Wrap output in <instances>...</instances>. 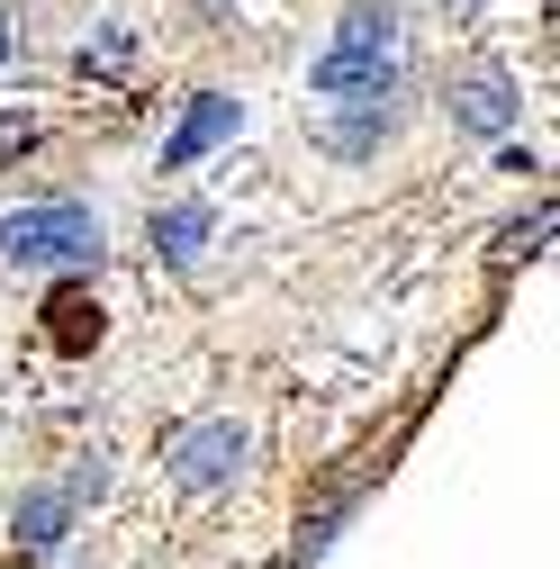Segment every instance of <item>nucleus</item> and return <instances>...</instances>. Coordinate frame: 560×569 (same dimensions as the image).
<instances>
[{"mask_svg":"<svg viewBox=\"0 0 560 569\" xmlns=\"http://www.w3.org/2000/svg\"><path fill=\"white\" fill-rule=\"evenodd\" d=\"M0 253L19 271H63V262H100V218L82 199H37L0 218Z\"/></svg>","mask_w":560,"mask_h":569,"instance_id":"nucleus-2","label":"nucleus"},{"mask_svg":"<svg viewBox=\"0 0 560 569\" xmlns=\"http://www.w3.org/2000/svg\"><path fill=\"white\" fill-rule=\"evenodd\" d=\"M398 54H407L398 10H353V19L326 37V54L308 63V91L334 100V109H380L398 91Z\"/></svg>","mask_w":560,"mask_h":569,"instance_id":"nucleus-1","label":"nucleus"},{"mask_svg":"<svg viewBox=\"0 0 560 569\" xmlns=\"http://www.w3.org/2000/svg\"><path fill=\"white\" fill-rule=\"evenodd\" d=\"M236 470H244V425L236 416H208V425H190L172 443V479L181 488H227Z\"/></svg>","mask_w":560,"mask_h":569,"instance_id":"nucleus-3","label":"nucleus"},{"mask_svg":"<svg viewBox=\"0 0 560 569\" xmlns=\"http://www.w3.org/2000/svg\"><path fill=\"white\" fill-rule=\"evenodd\" d=\"M227 136H236V100H227V91H199L190 118L172 127V146H163V172H190L208 146H227Z\"/></svg>","mask_w":560,"mask_h":569,"instance_id":"nucleus-4","label":"nucleus"},{"mask_svg":"<svg viewBox=\"0 0 560 569\" xmlns=\"http://www.w3.org/2000/svg\"><path fill=\"white\" fill-rule=\"evenodd\" d=\"M28 136H37L28 118H0V154H19V146H28Z\"/></svg>","mask_w":560,"mask_h":569,"instance_id":"nucleus-8","label":"nucleus"},{"mask_svg":"<svg viewBox=\"0 0 560 569\" xmlns=\"http://www.w3.org/2000/svg\"><path fill=\"white\" fill-rule=\"evenodd\" d=\"M461 127L507 136V127H516V91H507V82H470V91H461Z\"/></svg>","mask_w":560,"mask_h":569,"instance_id":"nucleus-7","label":"nucleus"},{"mask_svg":"<svg viewBox=\"0 0 560 569\" xmlns=\"http://www.w3.org/2000/svg\"><path fill=\"white\" fill-rule=\"evenodd\" d=\"M63 525H73V488H28V497H19V542H28V551H54Z\"/></svg>","mask_w":560,"mask_h":569,"instance_id":"nucleus-5","label":"nucleus"},{"mask_svg":"<svg viewBox=\"0 0 560 569\" xmlns=\"http://www.w3.org/2000/svg\"><path fill=\"white\" fill-rule=\"evenodd\" d=\"M0 63H10V28H0Z\"/></svg>","mask_w":560,"mask_h":569,"instance_id":"nucleus-9","label":"nucleus"},{"mask_svg":"<svg viewBox=\"0 0 560 569\" xmlns=\"http://www.w3.org/2000/svg\"><path fill=\"white\" fill-rule=\"evenodd\" d=\"M208 236H218V208H199V199H190V208H163V218H154V244H163L172 262H199Z\"/></svg>","mask_w":560,"mask_h":569,"instance_id":"nucleus-6","label":"nucleus"}]
</instances>
